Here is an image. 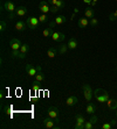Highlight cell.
<instances>
[{"label":"cell","mask_w":117,"mask_h":129,"mask_svg":"<svg viewBox=\"0 0 117 129\" xmlns=\"http://www.w3.org/2000/svg\"><path fill=\"white\" fill-rule=\"evenodd\" d=\"M82 91H83V95H84V99L87 100L88 102L91 101V96L94 94V91L91 88L89 84H83L82 85Z\"/></svg>","instance_id":"obj_4"},{"label":"cell","mask_w":117,"mask_h":129,"mask_svg":"<svg viewBox=\"0 0 117 129\" xmlns=\"http://www.w3.org/2000/svg\"><path fill=\"white\" fill-rule=\"evenodd\" d=\"M68 45L67 44H64V43H63V44H61L60 47H59V52H60V54H66L67 51H68Z\"/></svg>","instance_id":"obj_24"},{"label":"cell","mask_w":117,"mask_h":129,"mask_svg":"<svg viewBox=\"0 0 117 129\" xmlns=\"http://www.w3.org/2000/svg\"><path fill=\"white\" fill-rule=\"evenodd\" d=\"M108 18H109V20H110V21H116L117 20V15L115 14V12H112V13H110V14L108 15Z\"/></svg>","instance_id":"obj_30"},{"label":"cell","mask_w":117,"mask_h":129,"mask_svg":"<svg viewBox=\"0 0 117 129\" xmlns=\"http://www.w3.org/2000/svg\"><path fill=\"white\" fill-rule=\"evenodd\" d=\"M48 0H42L41 3L39 4V9L42 14H48L51 13V6L48 5Z\"/></svg>","instance_id":"obj_6"},{"label":"cell","mask_w":117,"mask_h":129,"mask_svg":"<svg viewBox=\"0 0 117 129\" xmlns=\"http://www.w3.org/2000/svg\"><path fill=\"white\" fill-rule=\"evenodd\" d=\"M77 102H78L77 96H75V95H69L68 98H67V100H66V105L68 106V107H73V106H75Z\"/></svg>","instance_id":"obj_12"},{"label":"cell","mask_w":117,"mask_h":129,"mask_svg":"<svg viewBox=\"0 0 117 129\" xmlns=\"http://www.w3.org/2000/svg\"><path fill=\"white\" fill-rule=\"evenodd\" d=\"M89 121H91L93 123H96L97 122V116H95V115H91V117H90V120Z\"/></svg>","instance_id":"obj_37"},{"label":"cell","mask_w":117,"mask_h":129,"mask_svg":"<svg viewBox=\"0 0 117 129\" xmlns=\"http://www.w3.org/2000/svg\"><path fill=\"white\" fill-rule=\"evenodd\" d=\"M116 71H117V66H116Z\"/></svg>","instance_id":"obj_46"},{"label":"cell","mask_w":117,"mask_h":129,"mask_svg":"<svg viewBox=\"0 0 117 129\" xmlns=\"http://www.w3.org/2000/svg\"><path fill=\"white\" fill-rule=\"evenodd\" d=\"M33 84H34V85H33V87H32V90H33L34 92L36 93V92L39 91V88H40V83H39V81H36V80H34Z\"/></svg>","instance_id":"obj_28"},{"label":"cell","mask_w":117,"mask_h":129,"mask_svg":"<svg viewBox=\"0 0 117 129\" xmlns=\"http://www.w3.org/2000/svg\"><path fill=\"white\" fill-rule=\"evenodd\" d=\"M78 12H80V9H78V8H77V7H76V8H75V9H74V13H76V14H77V13H78Z\"/></svg>","instance_id":"obj_41"},{"label":"cell","mask_w":117,"mask_h":129,"mask_svg":"<svg viewBox=\"0 0 117 129\" xmlns=\"http://www.w3.org/2000/svg\"><path fill=\"white\" fill-rule=\"evenodd\" d=\"M56 54H57V50L54 47H51V48H48V50H47V56H48L49 58H54L55 56H56Z\"/></svg>","instance_id":"obj_21"},{"label":"cell","mask_w":117,"mask_h":129,"mask_svg":"<svg viewBox=\"0 0 117 129\" xmlns=\"http://www.w3.org/2000/svg\"><path fill=\"white\" fill-rule=\"evenodd\" d=\"M90 24L89 20H88V18H86V16H83V18H80L78 19V21H77V26L80 28H86L88 27Z\"/></svg>","instance_id":"obj_15"},{"label":"cell","mask_w":117,"mask_h":129,"mask_svg":"<svg viewBox=\"0 0 117 129\" xmlns=\"http://www.w3.org/2000/svg\"><path fill=\"white\" fill-rule=\"evenodd\" d=\"M94 95L98 102H107L109 100V93L102 88H96L94 91Z\"/></svg>","instance_id":"obj_1"},{"label":"cell","mask_w":117,"mask_h":129,"mask_svg":"<svg viewBox=\"0 0 117 129\" xmlns=\"http://www.w3.org/2000/svg\"><path fill=\"white\" fill-rule=\"evenodd\" d=\"M6 29H7V22L3 20V21L0 22V31H1V33H4Z\"/></svg>","instance_id":"obj_27"},{"label":"cell","mask_w":117,"mask_h":129,"mask_svg":"<svg viewBox=\"0 0 117 129\" xmlns=\"http://www.w3.org/2000/svg\"><path fill=\"white\" fill-rule=\"evenodd\" d=\"M52 39H53V41H55V42H63V41L66 40V35L63 33H61V31H54V30H53Z\"/></svg>","instance_id":"obj_8"},{"label":"cell","mask_w":117,"mask_h":129,"mask_svg":"<svg viewBox=\"0 0 117 129\" xmlns=\"http://www.w3.org/2000/svg\"><path fill=\"white\" fill-rule=\"evenodd\" d=\"M48 3L51 4V5H53V6H56L57 0H48Z\"/></svg>","instance_id":"obj_38"},{"label":"cell","mask_w":117,"mask_h":129,"mask_svg":"<svg viewBox=\"0 0 117 129\" xmlns=\"http://www.w3.org/2000/svg\"><path fill=\"white\" fill-rule=\"evenodd\" d=\"M115 1H117V0H115Z\"/></svg>","instance_id":"obj_47"},{"label":"cell","mask_w":117,"mask_h":129,"mask_svg":"<svg viewBox=\"0 0 117 129\" xmlns=\"http://www.w3.org/2000/svg\"><path fill=\"white\" fill-rule=\"evenodd\" d=\"M86 112L90 115L95 114V112H96V105H94L93 102H89L87 105V108H86Z\"/></svg>","instance_id":"obj_19"},{"label":"cell","mask_w":117,"mask_h":129,"mask_svg":"<svg viewBox=\"0 0 117 129\" xmlns=\"http://www.w3.org/2000/svg\"><path fill=\"white\" fill-rule=\"evenodd\" d=\"M57 11H59V8H57L56 6H53V5H52V6H51V13H52V14L57 13Z\"/></svg>","instance_id":"obj_35"},{"label":"cell","mask_w":117,"mask_h":129,"mask_svg":"<svg viewBox=\"0 0 117 129\" xmlns=\"http://www.w3.org/2000/svg\"><path fill=\"white\" fill-rule=\"evenodd\" d=\"M35 80L39 81V83H42V81H45V75H43L41 71H39V72H38V73L35 75Z\"/></svg>","instance_id":"obj_23"},{"label":"cell","mask_w":117,"mask_h":129,"mask_svg":"<svg viewBox=\"0 0 117 129\" xmlns=\"http://www.w3.org/2000/svg\"><path fill=\"white\" fill-rule=\"evenodd\" d=\"M12 57L20 58V50H12Z\"/></svg>","instance_id":"obj_34"},{"label":"cell","mask_w":117,"mask_h":129,"mask_svg":"<svg viewBox=\"0 0 117 129\" xmlns=\"http://www.w3.org/2000/svg\"><path fill=\"white\" fill-rule=\"evenodd\" d=\"M26 23H27V27L29 29L34 30L40 26V21H39V18H33V16H30V18L26 19Z\"/></svg>","instance_id":"obj_5"},{"label":"cell","mask_w":117,"mask_h":129,"mask_svg":"<svg viewBox=\"0 0 117 129\" xmlns=\"http://www.w3.org/2000/svg\"><path fill=\"white\" fill-rule=\"evenodd\" d=\"M52 33H53V30H52L51 27L42 30V35L45 36V37H49V36H52Z\"/></svg>","instance_id":"obj_25"},{"label":"cell","mask_w":117,"mask_h":129,"mask_svg":"<svg viewBox=\"0 0 117 129\" xmlns=\"http://www.w3.org/2000/svg\"><path fill=\"white\" fill-rule=\"evenodd\" d=\"M94 127V123L91 121H86L84 122V129H91Z\"/></svg>","instance_id":"obj_29"},{"label":"cell","mask_w":117,"mask_h":129,"mask_svg":"<svg viewBox=\"0 0 117 129\" xmlns=\"http://www.w3.org/2000/svg\"><path fill=\"white\" fill-rule=\"evenodd\" d=\"M112 124H111V122H107V123H104V124H102V127H101V128L102 129H111L112 128Z\"/></svg>","instance_id":"obj_33"},{"label":"cell","mask_w":117,"mask_h":129,"mask_svg":"<svg viewBox=\"0 0 117 129\" xmlns=\"http://www.w3.org/2000/svg\"><path fill=\"white\" fill-rule=\"evenodd\" d=\"M75 129H84V124H80V123H75V126H74Z\"/></svg>","instance_id":"obj_36"},{"label":"cell","mask_w":117,"mask_h":129,"mask_svg":"<svg viewBox=\"0 0 117 129\" xmlns=\"http://www.w3.org/2000/svg\"><path fill=\"white\" fill-rule=\"evenodd\" d=\"M21 41L19 39H12L9 41V47L12 48V50H20L21 48Z\"/></svg>","instance_id":"obj_11"},{"label":"cell","mask_w":117,"mask_h":129,"mask_svg":"<svg viewBox=\"0 0 117 129\" xmlns=\"http://www.w3.org/2000/svg\"><path fill=\"white\" fill-rule=\"evenodd\" d=\"M5 96V94H4V91H1V94H0V98H4Z\"/></svg>","instance_id":"obj_42"},{"label":"cell","mask_w":117,"mask_h":129,"mask_svg":"<svg viewBox=\"0 0 117 129\" xmlns=\"http://www.w3.org/2000/svg\"><path fill=\"white\" fill-rule=\"evenodd\" d=\"M67 21V18L64 16V15H60V16H57V18H55L53 21L49 23V27L53 28L55 27V26H59V24H63L64 22Z\"/></svg>","instance_id":"obj_7"},{"label":"cell","mask_w":117,"mask_h":129,"mask_svg":"<svg viewBox=\"0 0 117 129\" xmlns=\"http://www.w3.org/2000/svg\"><path fill=\"white\" fill-rule=\"evenodd\" d=\"M84 16L88 19H93L95 18V11H94L91 7H87L86 11H84Z\"/></svg>","instance_id":"obj_20"},{"label":"cell","mask_w":117,"mask_h":129,"mask_svg":"<svg viewBox=\"0 0 117 129\" xmlns=\"http://www.w3.org/2000/svg\"><path fill=\"white\" fill-rule=\"evenodd\" d=\"M75 122L76 123H80V124H84L86 119H84V116L82 114H76L75 115Z\"/></svg>","instance_id":"obj_22"},{"label":"cell","mask_w":117,"mask_h":129,"mask_svg":"<svg viewBox=\"0 0 117 129\" xmlns=\"http://www.w3.org/2000/svg\"><path fill=\"white\" fill-rule=\"evenodd\" d=\"M26 28H28V27H27V23L25 21H22V20L16 21V23H15V29L18 30V31H24V30H26Z\"/></svg>","instance_id":"obj_14"},{"label":"cell","mask_w":117,"mask_h":129,"mask_svg":"<svg viewBox=\"0 0 117 129\" xmlns=\"http://www.w3.org/2000/svg\"><path fill=\"white\" fill-rule=\"evenodd\" d=\"M4 7H5V9L7 11V13H8V19H13L15 16V11H16V8L18 7H15L14 3L13 1H11V0H7V1H5V4H4Z\"/></svg>","instance_id":"obj_2"},{"label":"cell","mask_w":117,"mask_h":129,"mask_svg":"<svg viewBox=\"0 0 117 129\" xmlns=\"http://www.w3.org/2000/svg\"><path fill=\"white\" fill-rule=\"evenodd\" d=\"M115 14H116V15H117V9H116V11H115Z\"/></svg>","instance_id":"obj_44"},{"label":"cell","mask_w":117,"mask_h":129,"mask_svg":"<svg viewBox=\"0 0 117 129\" xmlns=\"http://www.w3.org/2000/svg\"><path fill=\"white\" fill-rule=\"evenodd\" d=\"M107 106H108L109 109H111V111H114V109H117V100L116 99H110L109 98V100L107 102Z\"/></svg>","instance_id":"obj_18"},{"label":"cell","mask_w":117,"mask_h":129,"mask_svg":"<svg viewBox=\"0 0 117 129\" xmlns=\"http://www.w3.org/2000/svg\"><path fill=\"white\" fill-rule=\"evenodd\" d=\"M116 121H117V119H112V120H110L111 124H112V126H115V123H116Z\"/></svg>","instance_id":"obj_40"},{"label":"cell","mask_w":117,"mask_h":129,"mask_svg":"<svg viewBox=\"0 0 117 129\" xmlns=\"http://www.w3.org/2000/svg\"><path fill=\"white\" fill-rule=\"evenodd\" d=\"M59 121L55 120V119H52V117H46L43 122H42V127H45L46 129H55L59 128Z\"/></svg>","instance_id":"obj_3"},{"label":"cell","mask_w":117,"mask_h":129,"mask_svg":"<svg viewBox=\"0 0 117 129\" xmlns=\"http://www.w3.org/2000/svg\"><path fill=\"white\" fill-rule=\"evenodd\" d=\"M67 45H68V48L72 49V50H74V49L77 48V40H76V37H70V39L68 40Z\"/></svg>","instance_id":"obj_16"},{"label":"cell","mask_w":117,"mask_h":129,"mask_svg":"<svg viewBox=\"0 0 117 129\" xmlns=\"http://www.w3.org/2000/svg\"><path fill=\"white\" fill-rule=\"evenodd\" d=\"M28 50H29V45L28 44H22L20 48V59H22V58H25V56H26V54L28 52Z\"/></svg>","instance_id":"obj_17"},{"label":"cell","mask_w":117,"mask_h":129,"mask_svg":"<svg viewBox=\"0 0 117 129\" xmlns=\"http://www.w3.org/2000/svg\"><path fill=\"white\" fill-rule=\"evenodd\" d=\"M27 8L25 6H19L18 8H16V11H15V16H19V18H24L25 15L27 14Z\"/></svg>","instance_id":"obj_13"},{"label":"cell","mask_w":117,"mask_h":129,"mask_svg":"<svg viewBox=\"0 0 117 129\" xmlns=\"http://www.w3.org/2000/svg\"><path fill=\"white\" fill-rule=\"evenodd\" d=\"M47 20H48V16H47V14H42L39 16V21L40 23H45V22H47Z\"/></svg>","instance_id":"obj_26"},{"label":"cell","mask_w":117,"mask_h":129,"mask_svg":"<svg viewBox=\"0 0 117 129\" xmlns=\"http://www.w3.org/2000/svg\"><path fill=\"white\" fill-rule=\"evenodd\" d=\"M26 72L29 77H35V75L39 72V69H38V65L34 66L32 64H27L26 65Z\"/></svg>","instance_id":"obj_9"},{"label":"cell","mask_w":117,"mask_h":129,"mask_svg":"<svg viewBox=\"0 0 117 129\" xmlns=\"http://www.w3.org/2000/svg\"><path fill=\"white\" fill-rule=\"evenodd\" d=\"M93 1H94V3H97V1H98V0H93Z\"/></svg>","instance_id":"obj_43"},{"label":"cell","mask_w":117,"mask_h":129,"mask_svg":"<svg viewBox=\"0 0 117 129\" xmlns=\"http://www.w3.org/2000/svg\"><path fill=\"white\" fill-rule=\"evenodd\" d=\"M97 24H98V20H97V19L93 18L90 20V26H91V27H97Z\"/></svg>","instance_id":"obj_32"},{"label":"cell","mask_w":117,"mask_h":129,"mask_svg":"<svg viewBox=\"0 0 117 129\" xmlns=\"http://www.w3.org/2000/svg\"><path fill=\"white\" fill-rule=\"evenodd\" d=\"M84 4H87V5H91V3H93V0H83Z\"/></svg>","instance_id":"obj_39"},{"label":"cell","mask_w":117,"mask_h":129,"mask_svg":"<svg viewBox=\"0 0 117 129\" xmlns=\"http://www.w3.org/2000/svg\"><path fill=\"white\" fill-rule=\"evenodd\" d=\"M47 113H48V116L52 117V119H55V120L59 119V108L55 107V106H51L48 108Z\"/></svg>","instance_id":"obj_10"},{"label":"cell","mask_w":117,"mask_h":129,"mask_svg":"<svg viewBox=\"0 0 117 129\" xmlns=\"http://www.w3.org/2000/svg\"><path fill=\"white\" fill-rule=\"evenodd\" d=\"M64 6H66V4H64V1H63V0H57V4H56L57 8L61 9V8H63Z\"/></svg>","instance_id":"obj_31"},{"label":"cell","mask_w":117,"mask_h":129,"mask_svg":"<svg viewBox=\"0 0 117 129\" xmlns=\"http://www.w3.org/2000/svg\"><path fill=\"white\" fill-rule=\"evenodd\" d=\"M116 119H117V112H116Z\"/></svg>","instance_id":"obj_45"}]
</instances>
